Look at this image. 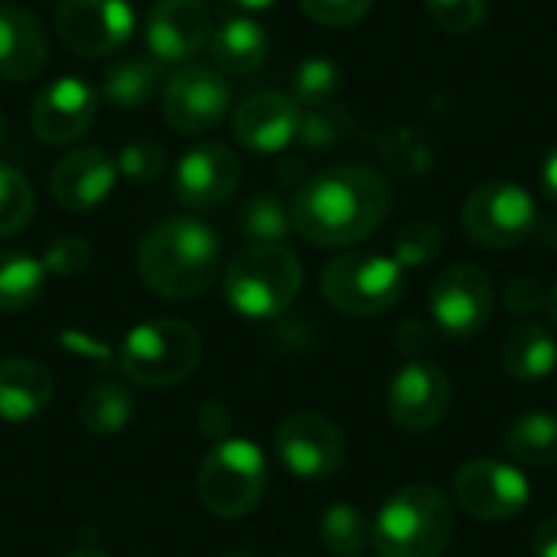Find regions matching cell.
I'll list each match as a JSON object with an SVG mask.
<instances>
[{
  "mask_svg": "<svg viewBox=\"0 0 557 557\" xmlns=\"http://www.w3.org/2000/svg\"><path fill=\"white\" fill-rule=\"evenodd\" d=\"M532 557H557V516L545 519V522L535 529V539H532Z\"/></svg>",
  "mask_w": 557,
  "mask_h": 557,
  "instance_id": "cell-40",
  "label": "cell"
},
{
  "mask_svg": "<svg viewBox=\"0 0 557 557\" xmlns=\"http://www.w3.org/2000/svg\"><path fill=\"white\" fill-rule=\"evenodd\" d=\"M454 496L457 506L480 522H509L529 509L532 486L519 467L480 457L457 470Z\"/></svg>",
  "mask_w": 557,
  "mask_h": 557,
  "instance_id": "cell-10",
  "label": "cell"
},
{
  "mask_svg": "<svg viewBox=\"0 0 557 557\" xmlns=\"http://www.w3.org/2000/svg\"><path fill=\"white\" fill-rule=\"evenodd\" d=\"M274 454L290 476L304 483H320L343 467L346 444L330 418L300 411L281 421L274 434Z\"/></svg>",
  "mask_w": 557,
  "mask_h": 557,
  "instance_id": "cell-13",
  "label": "cell"
},
{
  "mask_svg": "<svg viewBox=\"0 0 557 557\" xmlns=\"http://www.w3.org/2000/svg\"><path fill=\"white\" fill-rule=\"evenodd\" d=\"M117 180V163L101 147H78L59 157L49 176V193L65 212H91L101 206Z\"/></svg>",
  "mask_w": 557,
  "mask_h": 557,
  "instance_id": "cell-19",
  "label": "cell"
},
{
  "mask_svg": "<svg viewBox=\"0 0 557 557\" xmlns=\"http://www.w3.org/2000/svg\"><path fill=\"white\" fill-rule=\"evenodd\" d=\"M395 339H398V346H401L405 352H418V349L428 343V330H424L421 320H405V323L398 326Z\"/></svg>",
  "mask_w": 557,
  "mask_h": 557,
  "instance_id": "cell-41",
  "label": "cell"
},
{
  "mask_svg": "<svg viewBox=\"0 0 557 557\" xmlns=\"http://www.w3.org/2000/svg\"><path fill=\"white\" fill-rule=\"evenodd\" d=\"M450 395L454 388L441 366L408 362L388 385V418L408 434L434 431L450 411Z\"/></svg>",
  "mask_w": 557,
  "mask_h": 557,
  "instance_id": "cell-15",
  "label": "cell"
},
{
  "mask_svg": "<svg viewBox=\"0 0 557 557\" xmlns=\"http://www.w3.org/2000/svg\"><path fill=\"white\" fill-rule=\"evenodd\" d=\"M232 3H238V7H245V10H268V7H274L277 0H232Z\"/></svg>",
  "mask_w": 557,
  "mask_h": 557,
  "instance_id": "cell-44",
  "label": "cell"
},
{
  "mask_svg": "<svg viewBox=\"0 0 557 557\" xmlns=\"http://www.w3.org/2000/svg\"><path fill=\"white\" fill-rule=\"evenodd\" d=\"M46 268L26 251H0V313L33 307L46 287Z\"/></svg>",
  "mask_w": 557,
  "mask_h": 557,
  "instance_id": "cell-27",
  "label": "cell"
},
{
  "mask_svg": "<svg viewBox=\"0 0 557 557\" xmlns=\"http://www.w3.org/2000/svg\"><path fill=\"white\" fill-rule=\"evenodd\" d=\"M454 539V506L428 483L398 490L372 522L379 557H441Z\"/></svg>",
  "mask_w": 557,
  "mask_h": 557,
  "instance_id": "cell-3",
  "label": "cell"
},
{
  "mask_svg": "<svg viewBox=\"0 0 557 557\" xmlns=\"http://www.w3.org/2000/svg\"><path fill=\"white\" fill-rule=\"evenodd\" d=\"M405 268L375 251H346L320 274L323 300L346 317H379L405 297Z\"/></svg>",
  "mask_w": 557,
  "mask_h": 557,
  "instance_id": "cell-6",
  "label": "cell"
},
{
  "mask_svg": "<svg viewBox=\"0 0 557 557\" xmlns=\"http://www.w3.org/2000/svg\"><path fill=\"white\" fill-rule=\"evenodd\" d=\"M232 108L228 78L215 65H183L163 85V117L176 134H206Z\"/></svg>",
  "mask_w": 557,
  "mask_h": 557,
  "instance_id": "cell-11",
  "label": "cell"
},
{
  "mask_svg": "<svg viewBox=\"0 0 557 557\" xmlns=\"http://www.w3.org/2000/svg\"><path fill=\"white\" fill-rule=\"evenodd\" d=\"M65 557H108L104 552H98V548H88V545H78V548H72Z\"/></svg>",
  "mask_w": 557,
  "mask_h": 557,
  "instance_id": "cell-45",
  "label": "cell"
},
{
  "mask_svg": "<svg viewBox=\"0 0 557 557\" xmlns=\"http://www.w3.org/2000/svg\"><path fill=\"white\" fill-rule=\"evenodd\" d=\"M134 418V395L121 382L95 385L78 405V424L95 437L121 434Z\"/></svg>",
  "mask_w": 557,
  "mask_h": 557,
  "instance_id": "cell-26",
  "label": "cell"
},
{
  "mask_svg": "<svg viewBox=\"0 0 557 557\" xmlns=\"http://www.w3.org/2000/svg\"><path fill=\"white\" fill-rule=\"evenodd\" d=\"M134 7L127 0H62L55 7V33L62 46L85 59H101L134 36Z\"/></svg>",
  "mask_w": 557,
  "mask_h": 557,
  "instance_id": "cell-12",
  "label": "cell"
},
{
  "mask_svg": "<svg viewBox=\"0 0 557 557\" xmlns=\"http://www.w3.org/2000/svg\"><path fill=\"white\" fill-rule=\"evenodd\" d=\"M268 490V460L258 444L228 437L199 467V499L219 519H242L258 509Z\"/></svg>",
  "mask_w": 557,
  "mask_h": 557,
  "instance_id": "cell-7",
  "label": "cell"
},
{
  "mask_svg": "<svg viewBox=\"0 0 557 557\" xmlns=\"http://www.w3.org/2000/svg\"><path fill=\"white\" fill-rule=\"evenodd\" d=\"M160 82H163V65L153 55L150 59L131 55L104 72L98 98H104V104L117 111H134V108H144L157 95Z\"/></svg>",
  "mask_w": 557,
  "mask_h": 557,
  "instance_id": "cell-24",
  "label": "cell"
},
{
  "mask_svg": "<svg viewBox=\"0 0 557 557\" xmlns=\"http://www.w3.org/2000/svg\"><path fill=\"white\" fill-rule=\"evenodd\" d=\"M304 268L287 245H248L225 268V304L245 320H274L300 294Z\"/></svg>",
  "mask_w": 557,
  "mask_h": 557,
  "instance_id": "cell-4",
  "label": "cell"
},
{
  "mask_svg": "<svg viewBox=\"0 0 557 557\" xmlns=\"http://www.w3.org/2000/svg\"><path fill=\"white\" fill-rule=\"evenodd\" d=\"M290 232V206L274 193H255L238 212V235L248 245H284Z\"/></svg>",
  "mask_w": 557,
  "mask_h": 557,
  "instance_id": "cell-28",
  "label": "cell"
},
{
  "mask_svg": "<svg viewBox=\"0 0 557 557\" xmlns=\"http://www.w3.org/2000/svg\"><path fill=\"white\" fill-rule=\"evenodd\" d=\"M49 59V39L36 13L0 3V82H29Z\"/></svg>",
  "mask_w": 557,
  "mask_h": 557,
  "instance_id": "cell-20",
  "label": "cell"
},
{
  "mask_svg": "<svg viewBox=\"0 0 557 557\" xmlns=\"http://www.w3.org/2000/svg\"><path fill=\"white\" fill-rule=\"evenodd\" d=\"M539 183H542V193L557 202V144L548 147L545 160H542V170H539Z\"/></svg>",
  "mask_w": 557,
  "mask_h": 557,
  "instance_id": "cell-42",
  "label": "cell"
},
{
  "mask_svg": "<svg viewBox=\"0 0 557 557\" xmlns=\"http://www.w3.org/2000/svg\"><path fill=\"white\" fill-rule=\"evenodd\" d=\"M304 108L281 91H258L248 95L235 114H232V131L235 140L251 150V153H281L290 144H297Z\"/></svg>",
  "mask_w": 557,
  "mask_h": 557,
  "instance_id": "cell-18",
  "label": "cell"
},
{
  "mask_svg": "<svg viewBox=\"0 0 557 557\" xmlns=\"http://www.w3.org/2000/svg\"><path fill=\"white\" fill-rule=\"evenodd\" d=\"M98 101H101L98 91L85 78H75V75L52 78L33 98L29 127L39 140L65 147L91 127V121L98 114Z\"/></svg>",
  "mask_w": 557,
  "mask_h": 557,
  "instance_id": "cell-16",
  "label": "cell"
},
{
  "mask_svg": "<svg viewBox=\"0 0 557 557\" xmlns=\"http://www.w3.org/2000/svg\"><path fill=\"white\" fill-rule=\"evenodd\" d=\"M548 317H552V323L557 326V281L555 287L548 290Z\"/></svg>",
  "mask_w": 557,
  "mask_h": 557,
  "instance_id": "cell-46",
  "label": "cell"
},
{
  "mask_svg": "<svg viewBox=\"0 0 557 557\" xmlns=\"http://www.w3.org/2000/svg\"><path fill=\"white\" fill-rule=\"evenodd\" d=\"M539 228V209L525 186L493 180L476 186L463 202V232L480 248H516Z\"/></svg>",
  "mask_w": 557,
  "mask_h": 557,
  "instance_id": "cell-8",
  "label": "cell"
},
{
  "mask_svg": "<svg viewBox=\"0 0 557 557\" xmlns=\"http://www.w3.org/2000/svg\"><path fill=\"white\" fill-rule=\"evenodd\" d=\"M33 215V186L29 180L10 166L0 163V238L16 235Z\"/></svg>",
  "mask_w": 557,
  "mask_h": 557,
  "instance_id": "cell-34",
  "label": "cell"
},
{
  "mask_svg": "<svg viewBox=\"0 0 557 557\" xmlns=\"http://www.w3.org/2000/svg\"><path fill=\"white\" fill-rule=\"evenodd\" d=\"M117 176L134 183H153L166 170V150L153 140H131L117 153Z\"/></svg>",
  "mask_w": 557,
  "mask_h": 557,
  "instance_id": "cell-36",
  "label": "cell"
},
{
  "mask_svg": "<svg viewBox=\"0 0 557 557\" xmlns=\"http://www.w3.org/2000/svg\"><path fill=\"white\" fill-rule=\"evenodd\" d=\"M379 147H382V160L395 176L414 180L434 170V147L414 127H392L388 134H382Z\"/></svg>",
  "mask_w": 557,
  "mask_h": 557,
  "instance_id": "cell-31",
  "label": "cell"
},
{
  "mask_svg": "<svg viewBox=\"0 0 557 557\" xmlns=\"http://www.w3.org/2000/svg\"><path fill=\"white\" fill-rule=\"evenodd\" d=\"M268 29L251 16H228L212 29L209 55L222 75H251L268 59Z\"/></svg>",
  "mask_w": 557,
  "mask_h": 557,
  "instance_id": "cell-22",
  "label": "cell"
},
{
  "mask_svg": "<svg viewBox=\"0 0 557 557\" xmlns=\"http://www.w3.org/2000/svg\"><path fill=\"white\" fill-rule=\"evenodd\" d=\"M212 13L206 0H157L147 13V49L160 65L199 55L212 39Z\"/></svg>",
  "mask_w": 557,
  "mask_h": 557,
  "instance_id": "cell-17",
  "label": "cell"
},
{
  "mask_svg": "<svg viewBox=\"0 0 557 557\" xmlns=\"http://www.w3.org/2000/svg\"><path fill=\"white\" fill-rule=\"evenodd\" d=\"M356 131V121L346 108L326 104V108H304L297 144L307 150H330L343 140H349Z\"/></svg>",
  "mask_w": 557,
  "mask_h": 557,
  "instance_id": "cell-32",
  "label": "cell"
},
{
  "mask_svg": "<svg viewBox=\"0 0 557 557\" xmlns=\"http://www.w3.org/2000/svg\"><path fill=\"white\" fill-rule=\"evenodd\" d=\"M52 401V375L36 359L0 362V421L23 424L42 414Z\"/></svg>",
  "mask_w": 557,
  "mask_h": 557,
  "instance_id": "cell-21",
  "label": "cell"
},
{
  "mask_svg": "<svg viewBox=\"0 0 557 557\" xmlns=\"http://www.w3.org/2000/svg\"><path fill=\"white\" fill-rule=\"evenodd\" d=\"M503 369L516 382H545L557 369L555 333L542 323H519L503 339Z\"/></svg>",
  "mask_w": 557,
  "mask_h": 557,
  "instance_id": "cell-23",
  "label": "cell"
},
{
  "mask_svg": "<svg viewBox=\"0 0 557 557\" xmlns=\"http://www.w3.org/2000/svg\"><path fill=\"white\" fill-rule=\"evenodd\" d=\"M277 557H294V555H277Z\"/></svg>",
  "mask_w": 557,
  "mask_h": 557,
  "instance_id": "cell-48",
  "label": "cell"
},
{
  "mask_svg": "<svg viewBox=\"0 0 557 557\" xmlns=\"http://www.w3.org/2000/svg\"><path fill=\"white\" fill-rule=\"evenodd\" d=\"M506 454L522 467H555L557 463V414L532 411L509 424L503 437Z\"/></svg>",
  "mask_w": 557,
  "mask_h": 557,
  "instance_id": "cell-25",
  "label": "cell"
},
{
  "mask_svg": "<svg viewBox=\"0 0 557 557\" xmlns=\"http://www.w3.org/2000/svg\"><path fill=\"white\" fill-rule=\"evenodd\" d=\"M320 542L336 557H359L372 542V525L352 503H333L320 516Z\"/></svg>",
  "mask_w": 557,
  "mask_h": 557,
  "instance_id": "cell-29",
  "label": "cell"
},
{
  "mask_svg": "<svg viewBox=\"0 0 557 557\" xmlns=\"http://www.w3.org/2000/svg\"><path fill=\"white\" fill-rule=\"evenodd\" d=\"M222 268V242L215 228L189 215H170L147 228L137 245V271L163 300L202 297Z\"/></svg>",
  "mask_w": 557,
  "mask_h": 557,
  "instance_id": "cell-2",
  "label": "cell"
},
{
  "mask_svg": "<svg viewBox=\"0 0 557 557\" xmlns=\"http://www.w3.org/2000/svg\"><path fill=\"white\" fill-rule=\"evenodd\" d=\"M199 359L202 339L183 320L137 323L117 349L121 375L144 388H170L186 382L196 372Z\"/></svg>",
  "mask_w": 557,
  "mask_h": 557,
  "instance_id": "cell-5",
  "label": "cell"
},
{
  "mask_svg": "<svg viewBox=\"0 0 557 557\" xmlns=\"http://www.w3.org/2000/svg\"><path fill=\"white\" fill-rule=\"evenodd\" d=\"M3 137H7V117H3V111H0V144H3Z\"/></svg>",
  "mask_w": 557,
  "mask_h": 557,
  "instance_id": "cell-47",
  "label": "cell"
},
{
  "mask_svg": "<svg viewBox=\"0 0 557 557\" xmlns=\"http://www.w3.org/2000/svg\"><path fill=\"white\" fill-rule=\"evenodd\" d=\"M343 88V72L333 59L310 55L294 69L290 78V98L300 108H326L336 104V95Z\"/></svg>",
  "mask_w": 557,
  "mask_h": 557,
  "instance_id": "cell-30",
  "label": "cell"
},
{
  "mask_svg": "<svg viewBox=\"0 0 557 557\" xmlns=\"http://www.w3.org/2000/svg\"><path fill=\"white\" fill-rule=\"evenodd\" d=\"M503 307L516 317H532L539 310H548V290L539 277L519 274L506 284L503 290Z\"/></svg>",
  "mask_w": 557,
  "mask_h": 557,
  "instance_id": "cell-39",
  "label": "cell"
},
{
  "mask_svg": "<svg viewBox=\"0 0 557 557\" xmlns=\"http://www.w3.org/2000/svg\"><path fill=\"white\" fill-rule=\"evenodd\" d=\"M392 209L388 180L366 163H336L307 176L290 199V225L317 248L359 245Z\"/></svg>",
  "mask_w": 557,
  "mask_h": 557,
  "instance_id": "cell-1",
  "label": "cell"
},
{
  "mask_svg": "<svg viewBox=\"0 0 557 557\" xmlns=\"http://www.w3.org/2000/svg\"><path fill=\"white\" fill-rule=\"evenodd\" d=\"M88 264H91V245L78 235L55 238L42 255L46 274H55V277H75V274L88 271Z\"/></svg>",
  "mask_w": 557,
  "mask_h": 557,
  "instance_id": "cell-37",
  "label": "cell"
},
{
  "mask_svg": "<svg viewBox=\"0 0 557 557\" xmlns=\"http://www.w3.org/2000/svg\"><path fill=\"white\" fill-rule=\"evenodd\" d=\"M444 245V232L437 222L431 219H411L398 228L395 235V261L408 271V268H424L441 255Z\"/></svg>",
  "mask_w": 557,
  "mask_h": 557,
  "instance_id": "cell-33",
  "label": "cell"
},
{
  "mask_svg": "<svg viewBox=\"0 0 557 557\" xmlns=\"http://www.w3.org/2000/svg\"><path fill=\"white\" fill-rule=\"evenodd\" d=\"M225 557H235V555H225Z\"/></svg>",
  "mask_w": 557,
  "mask_h": 557,
  "instance_id": "cell-49",
  "label": "cell"
},
{
  "mask_svg": "<svg viewBox=\"0 0 557 557\" xmlns=\"http://www.w3.org/2000/svg\"><path fill=\"white\" fill-rule=\"evenodd\" d=\"M493 281L483 268L476 264H450L444 268L428 294V310L431 320L437 323L441 333L454 336V339H470L476 336L490 317H493Z\"/></svg>",
  "mask_w": 557,
  "mask_h": 557,
  "instance_id": "cell-9",
  "label": "cell"
},
{
  "mask_svg": "<svg viewBox=\"0 0 557 557\" xmlns=\"http://www.w3.org/2000/svg\"><path fill=\"white\" fill-rule=\"evenodd\" d=\"M535 232H539V238H542L552 251H557V215H548L545 222L539 219V228H535Z\"/></svg>",
  "mask_w": 557,
  "mask_h": 557,
  "instance_id": "cell-43",
  "label": "cell"
},
{
  "mask_svg": "<svg viewBox=\"0 0 557 557\" xmlns=\"http://www.w3.org/2000/svg\"><path fill=\"white\" fill-rule=\"evenodd\" d=\"M372 0H300V10L320 26H356L369 13Z\"/></svg>",
  "mask_w": 557,
  "mask_h": 557,
  "instance_id": "cell-38",
  "label": "cell"
},
{
  "mask_svg": "<svg viewBox=\"0 0 557 557\" xmlns=\"http://www.w3.org/2000/svg\"><path fill=\"white\" fill-rule=\"evenodd\" d=\"M431 20L454 36L480 29L490 16V0H424Z\"/></svg>",
  "mask_w": 557,
  "mask_h": 557,
  "instance_id": "cell-35",
  "label": "cell"
},
{
  "mask_svg": "<svg viewBox=\"0 0 557 557\" xmlns=\"http://www.w3.org/2000/svg\"><path fill=\"white\" fill-rule=\"evenodd\" d=\"M242 180V160L228 144L209 140L186 150L173 173V193L186 209H219L225 206Z\"/></svg>",
  "mask_w": 557,
  "mask_h": 557,
  "instance_id": "cell-14",
  "label": "cell"
}]
</instances>
